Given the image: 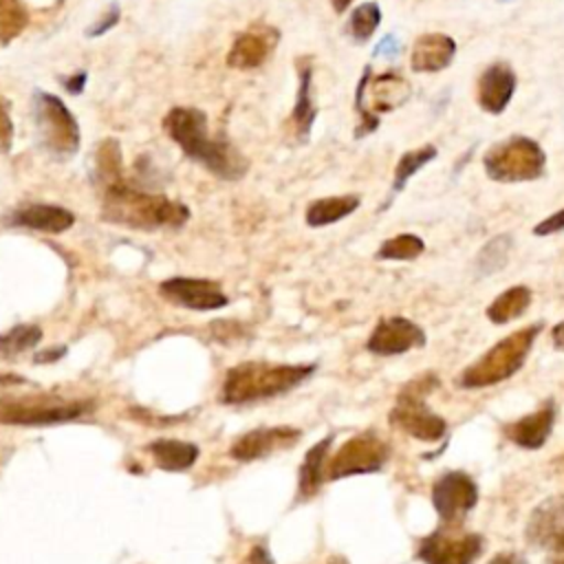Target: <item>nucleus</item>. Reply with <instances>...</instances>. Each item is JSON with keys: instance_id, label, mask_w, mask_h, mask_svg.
<instances>
[{"instance_id": "9d476101", "label": "nucleus", "mask_w": 564, "mask_h": 564, "mask_svg": "<svg viewBox=\"0 0 564 564\" xmlns=\"http://www.w3.org/2000/svg\"><path fill=\"white\" fill-rule=\"evenodd\" d=\"M388 456H390V449L379 436L370 432L357 434L348 438L330 458V463L326 465V478L337 480L355 474L379 471L386 465Z\"/></svg>"}, {"instance_id": "7c9ffc66", "label": "nucleus", "mask_w": 564, "mask_h": 564, "mask_svg": "<svg viewBox=\"0 0 564 564\" xmlns=\"http://www.w3.org/2000/svg\"><path fill=\"white\" fill-rule=\"evenodd\" d=\"M423 249H425L423 238L414 234H399L383 240V245L377 251V258L379 260H414L423 253Z\"/></svg>"}, {"instance_id": "c756f323", "label": "nucleus", "mask_w": 564, "mask_h": 564, "mask_svg": "<svg viewBox=\"0 0 564 564\" xmlns=\"http://www.w3.org/2000/svg\"><path fill=\"white\" fill-rule=\"evenodd\" d=\"M29 24V11L22 0H0V46H9Z\"/></svg>"}, {"instance_id": "79ce46f5", "label": "nucleus", "mask_w": 564, "mask_h": 564, "mask_svg": "<svg viewBox=\"0 0 564 564\" xmlns=\"http://www.w3.org/2000/svg\"><path fill=\"white\" fill-rule=\"evenodd\" d=\"M66 350L64 348H57V350H53V348H48V350H44V352H40V355H35V359L40 361V364H44V361H55L57 357H62Z\"/></svg>"}, {"instance_id": "72a5a7b5", "label": "nucleus", "mask_w": 564, "mask_h": 564, "mask_svg": "<svg viewBox=\"0 0 564 564\" xmlns=\"http://www.w3.org/2000/svg\"><path fill=\"white\" fill-rule=\"evenodd\" d=\"M121 20V7L119 2H112L88 29H86V37H99L106 35L110 29H115Z\"/></svg>"}, {"instance_id": "39448f33", "label": "nucleus", "mask_w": 564, "mask_h": 564, "mask_svg": "<svg viewBox=\"0 0 564 564\" xmlns=\"http://www.w3.org/2000/svg\"><path fill=\"white\" fill-rule=\"evenodd\" d=\"M540 330H542V324H531L496 341V346H491L482 357H478L469 368H465L456 377V386L474 390V388H485V386H494L509 379L522 368Z\"/></svg>"}, {"instance_id": "c03bdc74", "label": "nucleus", "mask_w": 564, "mask_h": 564, "mask_svg": "<svg viewBox=\"0 0 564 564\" xmlns=\"http://www.w3.org/2000/svg\"><path fill=\"white\" fill-rule=\"evenodd\" d=\"M496 2H513V0H496Z\"/></svg>"}, {"instance_id": "20e7f679", "label": "nucleus", "mask_w": 564, "mask_h": 564, "mask_svg": "<svg viewBox=\"0 0 564 564\" xmlns=\"http://www.w3.org/2000/svg\"><path fill=\"white\" fill-rule=\"evenodd\" d=\"M412 97L410 82L397 73L386 70L381 75H372V66L366 64L361 77L355 88V110H357V128L352 132L355 139H364L379 128V119L394 108H401Z\"/></svg>"}, {"instance_id": "ddd939ff", "label": "nucleus", "mask_w": 564, "mask_h": 564, "mask_svg": "<svg viewBox=\"0 0 564 564\" xmlns=\"http://www.w3.org/2000/svg\"><path fill=\"white\" fill-rule=\"evenodd\" d=\"M295 70H297V93L295 104L291 108V115L284 123L289 143H306L311 139L313 123L317 119V106L313 101V57L300 55L295 57Z\"/></svg>"}, {"instance_id": "b1692460", "label": "nucleus", "mask_w": 564, "mask_h": 564, "mask_svg": "<svg viewBox=\"0 0 564 564\" xmlns=\"http://www.w3.org/2000/svg\"><path fill=\"white\" fill-rule=\"evenodd\" d=\"M361 198L357 194H344V196H328L317 198L306 207V225L308 227H326L333 225L346 216H350L359 207Z\"/></svg>"}, {"instance_id": "f257e3e1", "label": "nucleus", "mask_w": 564, "mask_h": 564, "mask_svg": "<svg viewBox=\"0 0 564 564\" xmlns=\"http://www.w3.org/2000/svg\"><path fill=\"white\" fill-rule=\"evenodd\" d=\"M163 130L189 161L203 165L216 178L238 181L249 172V159L229 141L225 132L209 134L207 115L200 108H170L163 117Z\"/></svg>"}, {"instance_id": "58836bf2", "label": "nucleus", "mask_w": 564, "mask_h": 564, "mask_svg": "<svg viewBox=\"0 0 564 564\" xmlns=\"http://www.w3.org/2000/svg\"><path fill=\"white\" fill-rule=\"evenodd\" d=\"M487 564H529L522 553L509 551V553H496Z\"/></svg>"}, {"instance_id": "ea45409f", "label": "nucleus", "mask_w": 564, "mask_h": 564, "mask_svg": "<svg viewBox=\"0 0 564 564\" xmlns=\"http://www.w3.org/2000/svg\"><path fill=\"white\" fill-rule=\"evenodd\" d=\"M249 564H275V562L264 546H253L249 555Z\"/></svg>"}, {"instance_id": "9b49d317", "label": "nucleus", "mask_w": 564, "mask_h": 564, "mask_svg": "<svg viewBox=\"0 0 564 564\" xmlns=\"http://www.w3.org/2000/svg\"><path fill=\"white\" fill-rule=\"evenodd\" d=\"M482 553L478 533H456L438 529L421 540L419 557L425 564H474Z\"/></svg>"}, {"instance_id": "e433bc0d", "label": "nucleus", "mask_w": 564, "mask_h": 564, "mask_svg": "<svg viewBox=\"0 0 564 564\" xmlns=\"http://www.w3.org/2000/svg\"><path fill=\"white\" fill-rule=\"evenodd\" d=\"M399 53H401V42H399L392 33H386V35L379 40V44L375 46V55H379V57L392 59V57H397Z\"/></svg>"}, {"instance_id": "7ed1b4c3", "label": "nucleus", "mask_w": 564, "mask_h": 564, "mask_svg": "<svg viewBox=\"0 0 564 564\" xmlns=\"http://www.w3.org/2000/svg\"><path fill=\"white\" fill-rule=\"evenodd\" d=\"M315 366L306 364H267V361H245L234 366L223 383L225 403H249L260 399H271L297 388L304 379L313 375Z\"/></svg>"}, {"instance_id": "f8f14e48", "label": "nucleus", "mask_w": 564, "mask_h": 564, "mask_svg": "<svg viewBox=\"0 0 564 564\" xmlns=\"http://www.w3.org/2000/svg\"><path fill=\"white\" fill-rule=\"evenodd\" d=\"M280 31L271 24L258 22L238 33L227 53V66L238 70L260 68L278 48Z\"/></svg>"}, {"instance_id": "c9c22d12", "label": "nucleus", "mask_w": 564, "mask_h": 564, "mask_svg": "<svg viewBox=\"0 0 564 564\" xmlns=\"http://www.w3.org/2000/svg\"><path fill=\"white\" fill-rule=\"evenodd\" d=\"M557 231H564V207L560 212L546 216L544 220H540L533 227L535 236H551V234H557Z\"/></svg>"}, {"instance_id": "bb28decb", "label": "nucleus", "mask_w": 564, "mask_h": 564, "mask_svg": "<svg viewBox=\"0 0 564 564\" xmlns=\"http://www.w3.org/2000/svg\"><path fill=\"white\" fill-rule=\"evenodd\" d=\"M438 156V148L432 145V143H425L421 148H414V150H408L399 156L397 161V167H394V178H392V187H390V196L399 194L408 181L421 170L425 167L427 163H432L434 159Z\"/></svg>"}, {"instance_id": "4468645a", "label": "nucleus", "mask_w": 564, "mask_h": 564, "mask_svg": "<svg viewBox=\"0 0 564 564\" xmlns=\"http://www.w3.org/2000/svg\"><path fill=\"white\" fill-rule=\"evenodd\" d=\"M476 502L478 487L465 471H447L432 487V505L436 513L447 522L460 520L476 507Z\"/></svg>"}, {"instance_id": "5701e85b", "label": "nucleus", "mask_w": 564, "mask_h": 564, "mask_svg": "<svg viewBox=\"0 0 564 564\" xmlns=\"http://www.w3.org/2000/svg\"><path fill=\"white\" fill-rule=\"evenodd\" d=\"M148 452L154 456L156 465L165 471H185L198 458V447L194 443L176 438H159L148 445Z\"/></svg>"}, {"instance_id": "412c9836", "label": "nucleus", "mask_w": 564, "mask_h": 564, "mask_svg": "<svg viewBox=\"0 0 564 564\" xmlns=\"http://www.w3.org/2000/svg\"><path fill=\"white\" fill-rule=\"evenodd\" d=\"M7 223L15 225V227L35 229V231L62 234V231L73 227L75 214L70 209H66V207H59V205L31 203V205H24V207L11 212Z\"/></svg>"}, {"instance_id": "6ab92c4d", "label": "nucleus", "mask_w": 564, "mask_h": 564, "mask_svg": "<svg viewBox=\"0 0 564 564\" xmlns=\"http://www.w3.org/2000/svg\"><path fill=\"white\" fill-rule=\"evenodd\" d=\"M529 535L531 542L546 546V564H564V498L535 511Z\"/></svg>"}, {"instance_id": "4c0bfd02", "label": "nucleus", "mask_w": 564, "mask_h": 564, "mask_svg": "<svg viewBox=\"0 0 564 564\" xmlns=\"http://www.w3.org/2000/svg\"><path fill=\"white\" fill-rule=\"evenodd\" d=\"M86 79H88V73L86 70H77L73 75H66V77H59V84L70 93V95H79L86 86Z\"/></svg>"}, {"instance_id": "dca6fc26", "label": "nucleus", "mask_w": 564, "mask_h": 564, "mask_svg": "<svg viewBox=\"0 0 564 564\" xmlns=\"http://www.w3.org/2000/svg\"><path fill=\"white\" fill-rule=\"evenodd\" d=\"M161 293L192 311H214L229 302L220 284L205 278H170L161 284Z\"/></svg>"}, {"instance_id": "393cba45", "label": "nucleus", "mask_w": 564, "mask_h": 564, "mask_svg": "<svg viewBox=\"0 0 564 564\" xmlns=\"http://www.w3.org/2000/svg\"><path fill=\"white\" fill-rule=\"evenodd\" d=\"M333 436L322 438L319 443H315L306 456L304 463L300 467V498H311L319 491V487L324 485L326 478V452L330 447Z\"/></svg>"}, {"instance_id": "4be33fe9", "label": "nucleus", "mask_w": 564, "mask_h": 564, "mask_svg": "<svg viewBox=\"0 0 564 564\" xmlns=\"http://www.w3.org/2000/svg\"><path fill=\"white\" fill-rule=\"evenodd\" d=\"M555 421V405L549 401L538 412H531L513 423L505 425V434L511 443L524 449H538L546 443Z\"/></svg>"}, {"instance_id": "a19ab883", "label": "nucleus", "mask_w": 564, "mask_h": 564, "mask_svg": "<svg viewBox=\"0 0 564 564\" xmlns=\"http://www.w3.org/2000/svg\"><path fill=\"white\" fill-rule=\"evenodd\" d=\"M551 337H553V346H555L557 350H564V319L553 326Z\"/></svg>"}, {"instance_id": "0eeeda50", "label": "nucleus", "mask_w": 564, "mask_h": 564, "mask_svg": "<svg viewBox=\"0 0 564 564\" xmlns=\"http://www.w3.org/2000/svg\"><path fill=\"white\" fill-rule=\"evenodd\" d=\"M482 170L496 183L535 181L546 170V152L535 139L513 134L485 152Z\"/></svg>"}, {"instance_id": "f03ea898", "label": "nucleus", "mask_w": 564, "mask_h": 564, "mask_svg": "<svg viewBox=\"0 0 564 564\" xmlns=\"http://www.w3.org/2000/svg\"><path fill=\"white\" fill-rule=\"evenodd\" d=\"M101 218L130 229H178L189 220L187 205L163 194H148L121 178L101 185Z\"/></svg>"}, {"instance_id": "a878e982", "label": "nucleus", "mask_w": 564, "mask_h": 564, "mask_svg": "<svg viewBox=\"0 0 564 564\" xmlns=\"http://www.w3.org/2000/svg\"><path fill=\"white\" fill-rule=\"evenodd\" d=\"M531 304V289L529 286H511L507 291H502L487 308V317L494 324H507L513 322L516 317H520Z\"/></svg>"}, {"instance_id": "c85d7f7f", "label": "nucleus", "mask_w": 564, "mask_h": 564, "mask_svg": "<svg viewBox=\"0 0 564 564\" xmlns=\"http://www.w3.org/2000/svg\"><path fill=\"white\" fill-rule=\"evenodd\" d=\"M123 176L121 145L117 139H104L95 152V178L99 185Z\"/></svg>"}, {"instance_id": "aec40b11", "label": "nucleus", "mask_w": 564, "mask_h": 564, "mask_svg": "<svg viewBox=\"0 0 564 564\" xmlns=\"http://www.w3.org/2000/svg\"><path fill=\"white\" fill-rule=\"evenodd\" d=\"M456 40L445 33H423L416 37L410 55L414 73H441L456 57Z\"/></svg>"}, {"instance_id": "cd10ccee", "label": "nucleus", "mask_w": 564, "mask_h": 564, "mask_svg": "<svg viewBox=\"0 0 564 564\" xmlns=\"http://www.w3.org/2000/svg\"><path fill=\"white\" fill-rule=\"evenodd\" d=\"M379 24H381V7L377 2H361L350 11V18L346 22V33L355 44H364L372 37Z\"/></svg>"}, {"instance_id": "6e6552de", "label": "nucleus", "mask_w": 564, "mask_h": 564, "mask_svg": "<svg viewBox=\"0 0 564 564\" xmlns=\"http://www.w3.org/2000/svg\"><path fill=\"white\" fill-rule=\"evenodd\" d=\"M436 386V375L416 377L412 383H408L405 390L397 397V403L390 412V423L419 441L430 443L443 438L447 432V423L425 403V394Z\"/></svg>"}, {"instance_id": "1a4fd4ad", "label": "nucleus", "mask_w": 564, "mask_h": 564, "mask_svg": "<svg viewBox=\"0 0 564 564\" xmlns=\"http://www.w3.org/2000/svg\"><path fill=\"white\" fill-rule=\"evenodd\" d=\"M88 410L84 401H66L51 394H22L18 399H0L2 425H51L82 416Z\"/></svg>"}, {"instance_id": "a211bd4d", "label": "nucleus", "mask_w": 564, "mask_h": 564, "mask_svg": "<svg viewBox=\"0 0 564 564\" xmlns=\"http://www.w3.org/2000/svg\"><path fill=\"white\" fill-rule=\"evenodd\" d=\"M302 432L297 427H289V425H280V427H258L251 430L247 434H242L240 438L234 441V445L229 447V454L236 460H256L262 456H269L273 452H282L291 445H295L300 441Z\"/></svg>"}, {"instance_id": "473e14b6", "label": "nucleus", "mask_w": 564, "mask_h": 564, "mask_svg": "<svg viewBox=\"0 0 564 564\" xmlns=\"http://www.w3.org/2000/svg\"><path fill=\"white\" fill-rule=\"evenodd\" d=\"M509 251H511V236H496L494 240H489L480 253H478V269L487 275V273H494L498 271L500 267L507 264V258H509Z\"/></svg>"}, {"instance_id": "2f4dec72", "label": "nucleus", "mask_w": 564, "mask_h": 564, "mask_svg": "<svg viewBox=\"0 0 564 564\" xmlns=\"http://www.w3.org/2000/svg\"><path fill=\"white\" fill-rule=\"evenodd\" d=\"M40 339H42L40 326H33V324L13 326V328L7 330L4 335H0V355H2V357L20 355V352L33 348Z\"/></svg>"}, {"instance_id": "f3484780", "label": "nucleus", "mask_w": 564, "mask_h": 564, "mask_svg": "<svg viewBox=\"0 0 564 564\" xmlns=\"http://www.w3.org/2000/svg\"><path fill=\"white\" fill-rule=\"evenodd\" d=\"M518 86L516 70L509 62H494L489 64L476 84V101L480 110L489 115H502L513 99Z\"/></svg>"}, {"instance_id": "37998d69", "label": "nucleus", "mask_w": 564, "mask_h": 564, "mask_svg": "<svg viewBox=\"0 0 564 564\" xmlns=\"http://www.w3.org/2000/svg\"><path fill=\"white\" fill-rule=\"evenodd\" d=\"M330 4H333L335 13H344L352 4V0H330Z\"/></svg>"}, {"instance_id": "2eb2a0df", "label": "nucleus", "mask_w": 564, "mask_h": 564, "mask_svg": "<svg viewBox=\"0 0 564 564\" xmlns=\"http://www.w3.org/2000/svg\"><path fill=\"white\" fill-rule=\"evenodd\" d=\"M421 346H425V333L421 330V326H416L405 317H386L377 322L366 344V348L372 355H381V357L401 355V352H408L410 348H421Z\"/></svg>"}, {"instance_id": "f704fd0d", "label": "nucleus", "mask_w": 564, "mask_h": 564, "mask_svg": "<svg viewBox=\"0 0 564 564\" xmlns=\"http://www.w3.org/2000/svg\"><path fill=\"white\" fill-rule=\"evenodd\" d=\"M13 145V121L9 108L0 99V154H7Z\"/></svg>"}, {"instance_id": "423d86ee", "label": "nucleus", "mask_w": 564, "mask_h": 564, "mask_svg": "<svg viewBox=\"0 0 564 564\" xmlns=\"http://www.w3.org/2000/svg\"><path fill=\"white\" fill-rule=\"evenodd\" d=\"M31 112L37 143L48 156L66 161L77 154L82 143L79 123L70 108L57 95L35 88L31 97Z\"/></svg>"}]
</instances>
